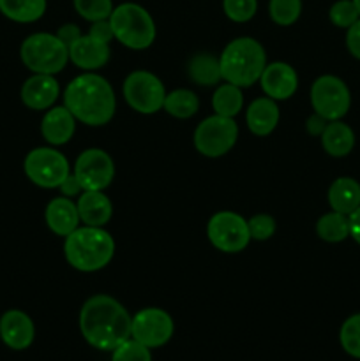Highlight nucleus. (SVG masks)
<instances>
[{"label": "nucleus", "instance_id": "nucleus-19", "mask_svg": "<svg viewBox=\"0 0 360 361\" xmlns=\"http://www.w3.org/2000/svg\"><path fill=\"white\" fill-rule=\"evenodd\" d=\"M76 130V118L66 106H56L46 111L41 122V134L49 145L60 147L73 137Z\"/></svg>", "mask_w": 360, "mask_h": 361}, {"label": "nucleus", "instance_id": "nucleus-1", "mask_svg": "<svg viewBox=\"0 0 360 361\" xmlns=\"http://www.w3.org/2000/svg\"><path fill=\"white\" fill-rule=\"evenodd\" d=\"M133 317L119 300L95 295L80 310V331L88 345L99 351H113L131 338Z\"/></svg>", "mask_w": 360, "mask_h": 361}, {"label": "nucleus", "instance_id": "nucleus-40", "mask_svg": "<svg viewBox=\"0 0 360 361\" xmlns=\"http://www.w3.org/2000/svg\"><path fill=\"white\" fill-rule=\"evenodd\" d=\"M327 123L328 122L323 118V116H320L318 113H314V115H311L309 118H307L306 129L311 136H321L325 130V127H327Z\"/></svg>", "mask_w": 360, "mask_h": 361}, {"label": "nucleus", "instance_id": "nucleus-3", "mask_svg": "<svg viewBox=\"0 0 360 361\" xmlns=\"http://www.w3.org/2000/svg\"><path fill=\"white\" fill-rule=\"evenodd\" d=\"M64 254L67 263L78 271L92 274L112 263L115 256V240L104 228L81 226L66 236Z\"/></svg>", "mask_w": 360, "mask_h": 361}, {"label": "nucleus", "instance_id": "nucleus-4", "mask_svg": "<svg viewBox=\"0 0 360 361\" xmlns=\"http://www.w3.org/2000/svg\"><path fill=\"white\" fill-rule=\"evenodd\" d=\"M221 76L226 83L236 87H251L260 80L265 66L267 53L265 48L253 37L233 39L219 59Z\"/></svg>", "mask_w": 360, "mask_h": 361}, {"label": "nucleus", "instance_id": "nucleus-22", "mask_svg": "<svg viewBox=\"0 0 360 361\" xmlns=\"http://www.w3.org/2000/svg\"><path fill=\"white\" fill-rule=\"evenodd\" d=\"M328 204L339 214H353L360 207V183L352 176L335 178L328 187Z\"/></svg>", "mask_w": 360, "mask_h": 361}, {"label": "nucleus", "instance_id": "nucleus-38", "mask_svg": "<svg viewBox=\"0 0 360 361\" xmlns=\"http://www.w3.org/2000/svg\"><path fill=\"white\" fill-rule=\"evenodd\" d=\"M55 35L60 39V41L64 42V44L67 46V49H69L71 46H73V42H76L78 39L81 37V30H80V27H78V25L66 23V25H62L59 30H56Z\"/></svg>", "mask_w": 360, "mask_h": 361}, {"label": "nucleus", "instance_id": "nucleus-7", "mask_svg": "<svg viewBox=\"0 0 360 361\" xmlns=\"http://www.w3.org/2000/svg\"><path fill=\"white\" fill-rule=\"evenodd\" d=\"M23 169L27 178L42 189H59L60 183L71 175L66 155L49 147H39L28 152Z\"/></svg>", "mask_w": 360, "mask_h": 361}, {"label": "nucleus", "instance_id": "nucleus-34", "mask_svg": "<svg viewBox=\"0 0 360 361\" xmlns=\"http://www.w3.org/2000/svg\"><path fill=\"white\" fill-rule=\"evenodd\" d=\"M328 18H330L332 25H335V27L349 28L359 20L360 14L353 0H337V2L332 4L330 11H328Z\"/></svg>", "mask_w": 360, "mask_h": 361}, {"label": "nucleus", "instance_id": "nucleus-17", "mask_svg": "<svg viewBox=\"0 0 360 361\" xmlns=\"http://www.w3.org/2000/svg\"><path fill=\"white\" fill-rule=\"evenodd\" d=\"M109 55V44L97 41V39L90 37V35H81L76 42L69 48V60L76 67L83 71H97L108 63Z\"/></svg>", "mask_w": 360, "mask_h": 361}, {"label": "nucleus", "instance_id": "nucleus-24", "mask_svg": "<svg viewBox=\"0 0 360 361\" xmlns=\"http://www.w3.org/2000/svg\"><path fill=\"white\" fill-rule=\"evenodd\" d=\"M46 0H0V13L16 23H34L46 13Z\"/></svg>", "mask_w": 360, "mask_h": 361}, {"label": "nucleus", "instance_id": "nucleus-30", "mask_svg": "<svg viewBox=\"0 0 360 361\" xmlns=\"http://www.w3.org/2000/svg\"><path fill=\"white\" fill-rule=\"evenodd\" d=\"M268 13L272 21L281 27H289L295 23L302 13V0H270Z\"/></svg>", "mask_w": 360, "mask_h": 361}, {"label": "nucleus", "instance_id": "nucleus-33", "mask_svg": "<svg viewBox=\"0 0 360 361\" xmlns=\"http://www.w3.org/2000/svg\"><path fill=\"white\" fill-rule=\"evenodd\" d=\"M112 361H152V353L147 345L129 338L113 349Z\"/></svg>", "mask_w": 360, "mask_h": 361}, {"label": "nucleus", "instance_id": "nucleus-5", "mask_svg": "<svg viewBox=\"0 0 360 361\" xmlns=\"http://www.w3.org/2000/svg\"><path fill=\"white\" fill-rule=\"evenodd\" d=\"M113 37L131 49H147L155 41V23L140 4L126 2L113 9L109 16Z\"/></svg>", "mask_w": 360, "mask_h": 361}, {"label": "nucleus", "instance_id": "nucleus-32", "mask_svg": "<svg viewBox=\"0 0 360 361\" xmlns=\"http://www.w3.org/2000/svg\"><path fill=\"white\" fill-rule=\"evenodd\" d=\"M222 11L235 23H246L256 14L258 0H222Z\"/></svg>", "mask_w": 360, "mask_h": 361}, {"label": "nucleus", "instance_id": "nucleus-16", "mask_svg": "<svg viewBox=\"0 0 360 361\" xmlns=\"http://www.w3.org/2000/svg\"><path fill=\"white\" fill-rule=\"evenodd\" d=\"M59 95V81L52 74H34L21 87V101L27 108L35 111L52 108Z\"/></svg>", "mask_w": 360, "mask_h": 361}, {"label": "nucleus", "instance_id": "nucleus-6", "mask_svg": "<svg viewBox=\"0 0 360 361\" xmlns=\"http://www.w3.org/2000/svg\"><path fill=\"white\" fill-rule=\"evenodd\" d=\"M20 56L25 67L34 74L55 76L67 66L69 49L56 35L48 34V32H37V34L28 35L21 42Z\"/></svg>", "mask_w": 360, "mask_h": 361}, {"label": "nucleus", "instance_id": "nucleus-28", "mask_svg": "<svg viewBox=\"0 0 360 361\" xmlns=\"http://www.w3.org/2000/svg\"><path fill=\"white\" fill-rule=\"evenodd\" d=\"M242 106L244 95L240 87H236V85L222 83L221 87H217L215 94L212 95V108H214L215 115L233 118L235 115H239Z\"/></svg>", "mask_w": 360, "mask_h": 361}, {"label": "nucleus", "instance_id": "nucleus-37", "mask_svg": "<svg viewBox=\"0 0 360 361\" xmlns=\"http://www.w3.org/2000/svg\"><path fill=\"white\" fill-rule=\"evenodd\" d=\"M88 35H90V37H94V39H97V41L109 44V41H112V39H115V37H113L112 25H109V18H108V20L94 21V23L90 25Z\"/></svg>", "mask_w": 360, "mask_h": 361}, {"label": "nucleus", "instance_id": "nucleus-18", "mask_svg": "<svg viewBox=\"0 0 360 361\" xmlns=\"http://www.w3.org/2000/svg\"><path fill=\"white\" fill-rule=\"evenodd\" d=\"M46 224L49 231L59 236H69L74 229L80 228V214L78 207L71 201V197L59 196L53 197L44 212Z\"/></svg>", "mask_w": 360, "mask_h": 361}, {"label": "nucleus", "instance_id": "nucleus-20", "mask_svg": "<svg viewBox=\"0 0 360 361\" xmlns=\"http://www.w3.org/2000/svg\"><path fill=\"white\" fill-rule=\"evenodd\" d=\"M78 214L85 226L104 228L113 215V204L102 190H83L78 197Z\"/></svg>", "mask_w": 360, "mask_h": 361}, {"label": "nucleus", "instance_id": "nucleus-15", "mask_svg": "<svg viewBox=\"0 0 360 361\" xmlns=\"http://www.w3.org/2000/svg\"><path fill=\"white\" fill-rule=\"evenodd\" d=\"M258 81H260L265 95L274 99V101H286L299 88L296 71L286 62L267 63Z\"/></svg>", "mask_w": 360, "mask_h": 361}, {"label": "nucleus", "instance_id": "nucleus-14", "mask_svg": "<svg viewBox=\"0 0 360 361\" xmlns=\"http://www.w3.org/2000/svg\"><path fill=\"white\" fill-rule=\"evenodd\" d=\"M0 338L13 351H25L35 338L34 321L23 310H7L0 317Z\"/></svg>", "mask_w": 360, "mask_h": 361}, {"label": "nucleus", "instance_id": "nucleus-26", "mask_svg": "<svg viewBox=\"0 0 360 361\" xmlns=\"http://www.w3.org/2000/svg\"><path fill=\"white\" fill-rule=\"evenodd\" d=\"M162 109L175 118L186 120L196 115L200 109V99L187 88H176V90L166 94Z\"/></svg>", "mask_w": 360, "mask_h": 361}, {"label": "nucleus", "instance_id": "nucleus-13", "mask_svg": "<svg viewBox=\"0 0 360 361\" xmlns=\"http://www.w3.org/2000/svg\"><path fill=\"white\" fill-rule=\"evenodd\" d=\"M73 175L83 190H104L115 176V164L101 148H88L78 155Z\"/></svg>", "mask_w": 360, "mask_h": 361}, {"label": "nucleus", "instance_id": "nucleus-31", "mask_svg": "<svg viewBox=\"0 0 360 361\" xmlns=\"http://www.w3.org/2000/svg\"><path fill=\"white\" fill-rule=\"evenodd\" d=\"M74 9L83 20L94 21L108 20L113 13V0H73Z\"/></svg>", "mask_w": 360, "mask_h": 361}, {"label": "nucleus", "instance_id": "nucleus-35", "mask_svg": "<svg viewBox=\"0 0 360 361\" xmlns=\"http://www.w3.org/2000/svg\"><path fill=\"white\" fill-rule=\"evenodd\" d=\"M249 226V235L251 240H258V242H265V240L272 238L275 233V221L272 215L260 214L254 215L247 221Z\"/></svg>", "mask_w": 360, "mask_h": 361}, {"label": "nucleus", "instance_id": "nucleus-11", "mask_svg": "<svg viewBox=\"0 0 360 361\" xmlns=\"http://www.w3.org/2000/svg\"><path fill=\"white\" fill-rule=\"evenodd\" d=\"M207 235L212 245L226 254L240 252L251 242L247 221L235 212H217L212 215L207 226Z\"/></svg>", "mask_w": 360, "mask_h": 361}, {"label": "nucleus", "instance_id": "nucleus-42", "mask_svg": "<svg viewBox=\"0 0 360 361\" xmlns=\"http://www.w3.org/2000/svg\"><path fill=\"white\" fill-rule=\"evenodd\" d=\"M353 4H355L356 11H359V14H360V0H353Z\"/></svg>", "mask_w": 360, "mask_h": 361}, {"label": "nucleus", "instance_id": "nucleus-10", "mask_svg": "<svg viewBox=\"0 0 360 361\" xmlns=\"http://www.w3.org/2000/svg\"><path fill=\"white\" fill-rule=\"evenodd\" d=\"M124 97L134 111L154 115L164 104L166 90L162 81L148 71H134L124 81Z\"/></svg>", "mask_w": 360, "mask_h": 361}, {"label": "nucleus", "instance_id": "nucleus-41", "mask_svg": "<svg viewBox=\"0 0 360 361\" xmlns=\"http://www.w3.org/2000/svg\"><path fill=\"white\" fill-rule=\"evenodd\" d=\"M348 219H349V236H352V238L360 245V207L356 208L353 214H349Z\"/></svg>", "mask_w": 360, "mask_h": 361}, {"label": "nucleus", "instance_id": "nucleus-21", "mask_svg": "<svg viewBox=\"0 0 360 361\" xmlns=\"http://www.w3.org/2000/svg\"><path fill=\"white\" fill-rule=\"evenodd\" d=\"M279 108L274 99L258 97L247 106L246 122L247 127L256 136H268L274 133L279 123Z\"/></svg>", "mask_w": 360, "mask_h": 361}, {"label": "nucleus", "instance_id": "nucleus-8", "mask_svg": "<svg viewBox=\"0 0 360 361\" xmlns=\"http://www.w3.org/2000/svg\"><path fill=\"white\" fill-rule=\"evenodd\" d=\"M239 126L228 116L212 115L198 123L194 130V147L205 157H222L236 143Z\"/></svg>", "mask_w": 360, "mask_h": 361}, {"label": "nucleus", "instance_id": "nucleus-36", "mask_svg": "<svg viewBox=\"0 0 360 361\" xmlns=\"http://www.w3.org/2000/svg\"><path fill=\"white\" fill-rule=\"evenodd\" d=\"M346 48L353 59L360 60V18L352 27L346 28Z\"/></svg>", "mask_w": 360, "mask_h": 361}, {"label": "nucleus", "instance_id": "nucleus-12", "mask_svg": "<svg viewBox=\"0 0 360 361\" xmlns=\"http://www.w3.org/2000/svg\"><path fill=\"white\" fill-rule=\"evenodd\" d=\"M173 331H175V324H173L172 316L157 307L141 309L140 312L134 314L131 321V338L147 345L148 349L162 348L168 344L169 338L173 337Z\"/></svg>", "mask_w": 360, "mask_h": 361}, {"label": "nucleus", "instance_id": "nucleus-9", "mask_svg": "<svg viewBox=\"0 0 360 361\" xmlns=\"http://www.w3.org/2000/svg\"><path fill=\"white\" fill-rule=\"evenodd\" d=\"M311 104L314 113L323 116L327 122L341 120L346 116L352 106L349 88L341 78L325 74L320 76L311 87Z\"/></svg>", "mask_w": 360, "mask_h": 361}, {"label": "nucleus", "instance_id": "nucleus-39", "mask_svg": "<svg viewBox=\"0 0 360 361\" xmlns=\"http://www.w3.org/2000/svg\"><path fill=\"white\" fill-rule=\"evenodd\" d=\"M59 189H60V192H62V196H66V197H74V196H78L81 190H83L81 189L80 182H78V178L73 175V173H71V175L67 176L62 183H60Z\"/></svg>", "mask_w": 360, "mask_h": 361}, {"label": "nucleus", "instance_id": "nucleus-2", "mask_svg": "<svg viewBox=\"0 0 360 361\" xmlns=\"http://www.w3.org/2000/svg\"><path fill=\"white\" fill-rule=\"evenodd\" d=\"M64 104L81 123L101 127L115 115L116 99L109 81L99 74L85 73L67 85Z\"/></svg>", "mask_w": 360, "mask_h": 361}, {"label": "nucleus", "instance_id": "nucleus-27", "mask_svg": "<svg viewBox=\"0 0 360 361\" xmlns=\"http://www.w3.org/2000/svg\"><path fill=\"white\" fill-rule=\"evenodd\" d=\"M316 235L323 242L339 243L344 242L349 236V219L348 215L339 214L332 210L330 214H325L316 222Z\"/></svg>", "mask_w": 360, "mask_h": 361}, {"label": "nucleus", "instance_id": "nucleus-23", "mask_svg": "<svg viewBox=\"0 0 360 361\" xmlns=\"http://www.w3.org/2000/svg\"><path fill=\"white\" fill-rule=\"evenodd\" d=\"M321 147L330 157H346L355 148V133L342 120L328 122L321 134Z\"/></svg>", "mask_w": 360, "mask_h": 361}, {"label": "nucleus", "instance_id": "nucleus-29", "mask_svg": "<svg viewBox=\"0 0 360 361\" xmlns=\"http://www.w3.org/2000/svg\"><path fill=\"white\" fill-rule=\"evenodd\" d=\"M339 342L346 355L360 360V312L353 314L342 323L341 331H339Z\"/></svg>", "mask_w": 360, "mask_h": 361}, {"label": "nucleus", "instance_id": "nucleus-25", "mask_svg": "<svg viewBox=\"0 0 360 361\" xmlns=\"http://www.w3.org/2000/svg\"><path fill=\"white\" fill-rule=\"evenodd\" d=\"M189 78L196 85L201 87H214L222 80L221 76V66H219V59L208 53H198L191 59L189 67H187Z\"/></svg>", "mask_w": 360, "mask_h": 361}]
</instances>
